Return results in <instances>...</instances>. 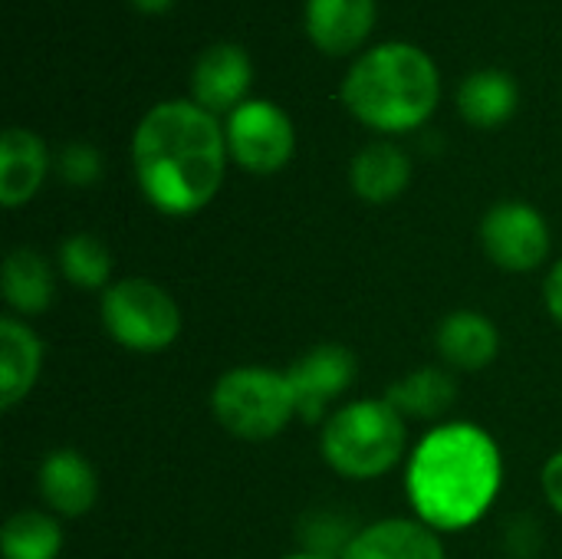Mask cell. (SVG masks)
<instances>
[{"instance_id": "277c9868", "label": "cell", "mask_w": 562, "mask_h": 559, "mask_svg": "<svg viewBox=\"0 0 562 559\" xmlns=\"http://www.w3.org/2000/svg\"><path fill=\"white\" fill-rule=\"evenodd\" d=\"M405 418L385 399H359L342 405L323 425V458L349 481H375L405 455Z\"/></svg>"}, {"instance_id": "2e32d148", "label": "cell", "mask_w": 562, "mask_h": 559, "mask_svg": "<svg viewBox=\"0 0 562 559\" xmlns=\"http://www.w3.org/2000/svg\"><path fill=\"white\" fill-rule=\"evenodd\" d=\"M49 168L46 145L40 135L26 128H7L0 138V204L3 208H20L26 204Z\"/></svg>"}, {"instance_id": "5bb4252c", "label": "cell", "mask_w": 562, "mask_h": 559, "mask_svg": "<svg viewBox=\"0 0 562 559\" xmlns=\"http://www.w3.org/2000/svg\"><path fill=\"white\" fill-rule=\"evenodd\" d=\"M372 26L375 0H306V33L323 53H352Z\"/></svg>"}, {"instance_id": "cb8c5ba5", "label": "cell", "mask_w": 562, "mask_h": 559, "mask_svg": "<svg viewBox=\"0 0 562 559\" xmlns=\"http://www.w3.org/2000/svg\"><path fill=\"white\" fill-rule=\"evenodd\" d=\"M99 171H102V158H99V152L92 145L72 142V145L63 148V155H59V175L69 185L86 188V185H92L99 178Z\"/></svg>"}, {"instance_id": "d4e9b609", "label": "cell", "mask_w": 562, "mask_h": 559, "mask_svg": "<svg viewBox=\"0 0 562 559\" xmlns=\"http://www.w3.org/2000/svg\"><path fill=\"white\" fill-rule=\"evenodd\" d=\"M540 481H543V494H547V501L553 504V511H557V514H562V451H557L553 458H547Z\"/></svg>"}, {"instance_id": "7a4b0ae2", "label": "cell", "mask_w": 562, "mask_h": 559, "mask_svg": "<svg viewBox=\"0 0 562 559\" xmlns=\"http://www.w3.org/2000/svg\"><path fill=\"white\" fill-rule=\"evenodd\" d=\"M504 488L497 441L468 422L431 428L412 451L405 491L422 524L438 534L474 527Z\"/></svg>"}, {"instance_id": "9a60e30c", "label": "cell", "mask_w": 562, "mask_h": 559, "mask_svg": "<svg viewBox=\"0 0 562 559\" xmlns=\"http://www.w3.org/2000/svg\"><path fill=\"white\" fill-rule=\"evenodd\" d=\"M43 369L40 336L16 316L0 320V409L10 412L36 385Z\"/></svg>"}, {"instance_id": "d6986e66", "label": "cell", "mask_w": 562, "mask_h": 559, "mask_svg": "<svg viewBox=\"0 0 562 559\" xmlns=\"http://www.w3.org/2000/svg\"><path fill=\"white\" fill-rule=\"evenodd\" d=\"M454 399H458V382L441 366L415 369L412 376H405L385 389V402L402 418H422V422H438L441 415H448Z\"/></svg>"}, {"instance_id": "e0dca14e", "label": "cell", "mask_w": 562, "mask_h": 559, "mask_svg": "<svg viewBox=\"0 0 562 559\" xmlns=\"http://www.w3.org/2000/svg\"><path fill=\"white\" fill-rule=\"evenodd\" d=\"M0 287H3L7 306L23 313V316L46 313L53 306V297H56L53 267L33 247H13L7 254L3 273H0Z\"/></svg>"}, {"instance_id": "9c48e42d", "label": "cell", "mask_w": 562, "mask_h": 559, "mask_svg": "<svg viewBox=\"0 0 562 559\" xmlns=\"http://www.w3.org/2000/svg\"><path fill=\"white\" fill-rule=\"evenodd\" d=\"M356 372H359V362L352 349L339 343H323V346H313L306 356H300L286 369L290 385L296 392V418H303L306 425H316L323 412L333 405V399H339L356 382Z\"/></svg>"}, {"instance_id": "44dd1931", "label": "cell", "mask_w": 562, "mask_h": 559, "mask_svg": "<svg viewBox=\"0 0 562 559\" xmlns=\"http://www.w3.org/2000/svg\"><path fill=\"white\" fill-rule=\"evenodd\" d=\"M3 559H56L63 550V530L56 517L43 511H16L0 530Z\"/></svg>"}, {"instance_id": "484cf974", "label": "cell", "mask_w": 562, "mask_h": 559, "mask_svg": "<svg viewBox=\"0 0 562 559\" xmlns=\"http://www.w3.org/2000/svg\"><path fill=\"white\" fill-rule=\"evenodd\" d=\"M543 300H547V310L550 316L562 326V260L553 264V270L547 273V283H543Z\"/></svg>"}, {"instance_id": "ffe728a7", "label": "cell", "mask_w": 562, "mask_h": 559, "mask_svg": "<svg viewBox=\"0 0 562 559\" xmlns=\"http://www.w3.org/2000/svg\"><path fill=\"white\" fill-rule=\"evenodd\" d=\"M517 82L501 69H481L471 72L458 89V109L461 115L477 128H497L517 112Z\"/></svg>"}, {"instance_id": "ba28073f", "label": "cell", "mask_w": 562, "mask_h": 559, "mask_svg": "<svg viewBox=\"0 0 562 559\" xmlns=\"http://www.w3.org/2000/svg\"><path fill=\"white\" fill-rule=\"evenodd\" d=\"M481 244L487 257L507 273H530L550 257V227L533 204L501 201L481 221Z\"/></svg>"}, {"instance_id": "52a82bcc", "label": "cell", "mask_w": 562, "mask_h": 559, "mask_svg": "<svg viewBox=\"0 0 562 559\" xmlns=\"http://www.w3.org/2000/svg\"><path fill=\"white\" fill-rule=\"evenodd\" d=\"M227 155L254 175H273L280 171L296 148L293 122L283 109L263 99H250L237 105L227 119Z\"/></svg>"}, {"instance_id": "4316f807", "label": "cell", "mask_w": 562, "mask_h": 559, "mask_svg": "<svg viewBox=\"0 0 562 559\" xmlns=\"http://www.w3.org/2000/svg\"><path fill=\"white\" fill-rule=\"evenodd\" d=\"M142 13H161V10H168L175 0H132Z\"/></svg>"}, {"instance_id": "7c38bea8", "label": "cell", "mask_w": 562, "mask_h": 559, "mask_svg": "<svg viewBox=\"0 0 562 559\" xmlns=\"http://www.w3.org/2000/svg\"><path fill=\"white\" fill-rule=\"evenodd\" d=\"M342 559H448L438 530L422 521L389 517L362 527Z\"/></svg>"}, {"instance_id": "ac0fdd59", "label": "cell", "mask_w": 562, "mask_h": 559, "mask_svg": "<svg viewBox=\"0 0 562 559\" xmlns=\"http://www.w3.org/2000/svg\"><path fill=\"white\" fill-rule=\"evenodd\" d=\"M352 188L362 201L369 204H389L395 201L408 181H412V161L402 148L389 145V142H375L366 145L356 158H352Z\"/></svg>"}, {"instance_id": "8992f818", "label": "cell", "mask_w": 562, "mask_h": 559, "mask_svg": "<svg viewBox=\"0 0 562 559\" xmlns=\"http://www.w3.org/2000/svg\"><path fill=\"white\" fill-rule=\"evenodd\" d=\"M102 326L122 349L165 353L181 336V310L165 287L128 277L105 287Z\"/></svg>"}, {"instance_id": "7402d4cb", "label": "cell", "mask_w": 562, "mask_h": 559, "mask_svg": "<svg viewBox=\"0 0 562 559\" xmlns=\"http://www.w3.org/2000/svg\"><path fill=\"white\" fill-rule=\"evenodd\" d=\"M59 270L72 287L102 290L112 273V254L95 234H72L59 244Z\"/></svg>"}, {"instance_id": "603a6c76", "label": "cell", "mask_w": 562, "mask_h": 559, "mask_svg": "<svg viewBox=\"0 0 562 559\" xmlns=\"http://www.w3.org/2000/svg\"><path fill=\"white\" fill-rule=\"evenodd\" d=\"M356 534H349L346 521L336 517V514H313L310 524L303 527V544L310 554H319V557H342L346 547L352 544Z\"/></svg>"}, {"instance_id": "3957f363", "label": "cell", "mask_w": 562, "mask_h": 559, "mask_svg": "<svg viewBox=\"0 0 562 559\" xmlns=\"http://www.w3.org/2000/svg\"><path fill=\"white\" fill-rule=\"evenodd\" d=\"M438 69L412 43H382L369 49L342 82L349 112L379 132H412L438 105Z\"/></svg>"}, {"instance_id": "5b68a950", "label": "cell", "mask_w": 562, "mask_h": 559, "mask_svg": "<svg viewBox=\"0 0 562 559\" xmlns=\"http://www.w3.org/2000/svg\"><path fill=\"white\" fill-rule=\"evenodd\" d=\"M214 418L244 441H267L296 418V392L290 376L263 366L227 369L211 392Z\"/></svg>"}, {"instance_id": "83f0119b", "label": "cell", "mask_w": 562, "mask_h": 559, "mask_svg": "<svg viewBox=\"0 0 562 559\" xmlns=\"http://www.w3.org/2000/svg\"><path fill=\"white\" fill-rule=\"evenodd\" d=\"M283 559H329V557H319V554H310V550H300V554H290V557Z\"/></svg>"}, {"instance_id": "30bf717a", "label": "cell", "mask_w": 562, "mask_h": 559, "mask_svg": "<svg viewBox=\"0 0 562 559\" xmlns=\"http://www.w3.org/2000/svg\"><path fill=\"white\" fill-rule=\"evenodd\" d=\"M250 59L234 43H214L207 46L191 72V92L201 109L214 112H234L244 105V96L250 89Z\"/></svg>"}, {"instance_id": "8fae6325", "label": "cell", "mask_w": 562, "mask_h": 559, "mask_svg": "<svg viewBox=\"0 0 562 559\" xmlns=\"http://www.w3.org/2000/svg\"><path fill=\"white\" fill-rule=\"evenodd\" d=\"M40 497L59 517H82L99 501L95 468L76 451L59 448L49 451L40 465Z\"/></svg>"}, {"instance_id": "6da1fadb", "label": "cell", "mask_w": 562, "mask_h": 559, "mask_svg": "<svg viewBox=\"0 0 562 559\" xmlns=\"http://www.w3.org/2000/svg\"><path fill=\"white\" fill-rule=\"evenodd\" d=\"M132 161L142 194L161 214L188 217L221 188L227 135L198 102H158L135 128Z\"/></svg>"}, {"instance_id": "4fadbf2b", "label": "cell", "mask_w": 562, "mask_h": 559, "mask_svg": "<svg viewBox=\"0 0 562 559\" xmlns=\"http://www.w3.org/2000/svg\"><path fill=\"white\" fill-rule=\"evenodd\" d=\"M438 356L458 372H481L501 353V333L491 316L477 310H454L438 326Z\"/></svg>"}]
</instances>
